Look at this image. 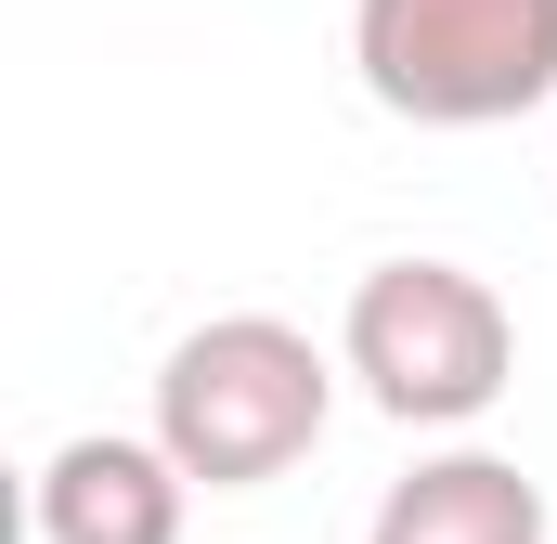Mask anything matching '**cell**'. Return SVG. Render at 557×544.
<instances>
[{
    "label": "cell",
    "mask_w": 557,
    "mask_h": 544,
    "mask_svg": "<svg viewBox=\"0 0 557 544\" xmlns=\"http://www.w3.org/2000/svg\"><path fill=\"white\" fill-rule=\"evenodd\" d=\"M337 376H350V363H324L298 324L221 311V324H195V337L156 363V441H169V467H182L195 493H260V480H285V467L324 441Z\"/></svg>",
    "instance_id": "obj_1"
},
{
    "label": "cell",
    "mask_w": 557,
    "mask_h": 544,
    "mask_svg": "<svg viewBox=\"0 0 557 544\" xmlns=\"http://www.w3.org/2000/svg\"><path fill=\"white\" fill-rule=\"evenodd\" d=\"M350 65L416 131H506L557 104V0H350Z\"/></svg>",
    "instance_id": "obj_3"
},
{
    "label": "cell",
    "mask_w": 557,
    "mask_h": 544,
    "mask_svg": "<svg viewBox=\"0 0 557 544\" xmlns=\"http://www.w3.org/2000/svg\"><path fill=\"white\" fill-rule=\"evenodd\" d=\"M182 506H195V480L169 467V441L91 428L39 467V544H182Z\"/></svg>",
    "instance_id": "obj_4"
},
{
    "label": "cell",
    "mask_w": 557,
    "mask_h": 544,
    "mask_svg": "<svg viewBox=\"0 0 557 544\" xmlns=\"http://www.w3.org/2000/svg\"><path fill=\"white\" fill-rule=\"evenodd\" d=\"M337 363L363 376V403L389 415V428H467V415L506 403L519 324H506V298L467 260H376L350 285Z\"/></svg>",
    "instance_id": "obj_2"
},
{
    "label": "cell",
    "mask_w": 557,
    "mask_h": 544,
    "mask_svg": "<svg viewBox=\"0 0 557 544\" xmlns=\"http://www.w3.org/2000/svg\"><path fill=\"white\" fill-rule=\"evenodd\" d=\"M363 544H557V532H545V493L506 454H428L416 480H389Z\"/></svg>",
    "instance_id": "obj_5"
}]
</instances>
